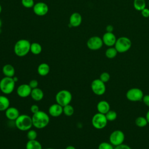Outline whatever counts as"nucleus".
<instances>
[{"label": "nucleus", "mask_w": 149, "mask_h": 149, "mask_svg": "<svg viewBox=\"0 0 149 149\" xmlns=\"http://www.w3.org/2000/svg\"><path fill=\"white\" fill-rule=\"evenodd\" d=\"M31 118L33 126L37 129H43L45 127L49 124L50 120L49 115L40 110L37 113L33 114Z\"/></svg>", "instance_id": "f257e3e1"}, {"label": "nucleus", "mask_w": 149, "mask_h": 149, "mask_svg": "<svg viewBox=\"0 0 149 149\" xmlns=\"http://www.w3.org/2000/svg\"><path fill=\"white\" fill-rule=\"evenodd\" d=\"M30 42L26 39H20L16 41L13 47L15 55L19 57H23L30 52Z\"/></svg>", "instance_id": "f03ea898"}, {"label": "nucleus", "mask_w": 149, "mask_h": 149, "mask_svg": "<svg viewBox=\"0 0 149 149\" xmlns=\"http://www.w3.org/2000/svg\"><path fill=\"white\" fill-rule=\"evenodd\" d=\"M16 128L21 131H28L33 126L32 118L27 114H21L15 120Z\"/></svg>", "instance_id": "7ed1b4c3"}, {"label": "nucleus", "mask_w": 149, "mask_h": 149, "mask_svg": "<svg viewBox=\"0 0 149 149\" xmlns=\"http://www.w3.org/2000/svg\"><path fill=\"white\" fill-rule=\"evenodd\" d=\"M15 84L13 77L5 76L0 80V90L5 95L10 94L14 91Z\"/></svg>", "instance_id": "20e7f679"}, {"label": "nucleus", "mask_w": 149, "mask_h": 149, "mask_svg": "<svg viewBox=\"0 0 149 149\" xmlns=\"http://www.w3.org/2000/svg\"><path fill=\"white\" fill-rule=\"evenodd\" d=\"M132 47V41L127 37H120L117 38L114 47L118 53H124L128 51Z\"/></svg>", "instance_id": "39448f33"}, {"label": "nucleus", "mask_w": 149, "mask_h": 149, "mask_svg": "<svg viewBox=\"0 0 149 149\" xmlns=\"http://www.w3.org/2000/svg\"><path fill=\"white\" fill-rule=\"evenodd\" d=\"M72 100V93L67 90H61L55 95L56 102L62 107L70 104Z\"/></svg>", "instance_id": "423d86ee"}, {"label": "nucleus", "mask_w": 149, "mask_h": 149, "mask_svg": "<svg viewBox=\"0 0 149 149\" xmlns=\"http://www.w3.org/2000/svg\"><path fill=\"white\" fill-rule=\"evenodd\" d=\"M108 120L106 118L105 115L99 112L95 113L92 119L91 123L93 126L96 129H102L106 127Z\"/></svg>", "instance_id": "0eeeda50"}, {"label": "nucleus", "mask_w": 149, "mask_h": 149, "mask_svg": "<svg viewBox=\"0 0 149 149\" xmlns=\"http://www.w3.org/2000/svg\"><path fill=\"white\" fill-rule=\"evenodd\" d=\"M143 96V91L139 88H131L129 89L126 93V98L132 102L142 101Z\"/></svg>", "instance_id": "6e6552de"}, {"label": "nucleus", "mask_w": 149, "mask_h": 149, "mask_svg": "<svg viewBox=\"0 0 149 149\" xmlns=\"http://www.w3.org/2000/svg\"><path fill=\"white\" fill-rule=\"evenodd\" d=\"M125 139L124 133L120 130H115L109 135V143L114 147L120 145L123 143Z\"/></svg>", "instance_id": "1a4fd4ad"}, {"label": "nucleus", "mask_w": 149, "mask_h": 149, "mask_svg": "<svg viewBox=\"0 0 149 149\" xmlns=\"http://www.w3.org/2000/svg\"><path fill=\"white\" fill-rule=\"evenodd\" d=\"M91 89L95 95H102L106 91L105 83L100 79H94L91 83Z\"/></svg>", "instance_id": "9d476101"}, {"label": "nucleus", "mask_w": 149, "mask_h": 149, "mask_svg": "<svg viewBox=\"0 0 149 149\" xmlns=\"http://www.w3.org/2000/svg\"><path fill=\"white\" fill-rule=\"evenodd\" d=\"M88 49L93 51H97L102 48L104 45L102 39L99 36H94L88 38L86 43Z\"/></svg>", "instance_id": "9b49d317"}, {"label": "nucleus", "mask_w": 149, "mask_h": 149, "mask_svg": "<svg viewBox=\"0 0 149 149\" xmlns=\"http://www.w3.org/2000/svg\"><path fill=\"white\" fill-rule=\"evenodd\" d=\"M33 10L35 15L38 16H44L47 14L49 10L48 6L43 2H38L34 4Z\"/></svg>", "instance_id": "f8f14e48"}, {"label": "nucleus", "mask_w": 149, "mask_h": 149, "mask_svg": "<svg viewBox=\"0 0 149 149\" xmlns=\"http://www.w3.org/2000/svg\"><path fill=\"white\" fill-rule=\"evenodd\" d=\"M31 88L29 84H22L19 85L16 89V93L19 97L21 98H26L30 95Z\"/></svg>", "instance_id": "ddd939ff"}, {"label": "nucleus", "mask_w": 149, "mask_h": 149, "mask_svg": "<svg viewBox=\"0 0 149 149\" xmlns=\"http://www.w3.org/2000/svg\"><path fill=\"white\" fill-rule=\"evenodd\" d=\"M102 39L104 44L108 47H114L116 41L117 40L115 35L113 33V32L105 33L102 37Z\"/></svg>", "instance_id": "4468645a"}, {"label": "nucleus", "mask_w": 149, "mask_h": 149, "mask_svg": "<svg viewBox=\"0 0 149 149\" xmlns=\"http://www.w3.org/2000/svg\"><path fill=\"white\" fill-rule=\"evenodd\" d=\"M63 113V107L58 103L51 105L48 108V114L52 117H58Z\"/></svg>", "instance_id": "2eb2a0df"}, {"label": "nucleus", "mask_w": 149, "mask_h": 149, "mask_svg": "<svg viewBox=\"0 0 149 149\" xmlns=\"http://www.w3.org/2000/svg\"><path fill=\"white\" fill-rule=\"evenodd\" d=\"M82 22V16L78 12H74L70 16L69 24L72 27H79Z\"/></svg>", "instance_id": "dca6fc26"}, {"label": "nucleus", "mask_w": 149, "mask_h": 149, "mask_svg": "<svg viewBox=\"0 0 149 149\" xmlns=\"http://www.w3.org/2000/svg\"><path fill=\"white\" fill-rule=\"evenodd\" d=\"M5 116L10 120H15L20 115L18 109L14 107H9L5 111Z\"/></svg>", "instance_id": "f3484780"}, {"label": "nucleus", "mask_w": 149, "mask_h": 149, "mask_svg": "<svg viewBox=\"0 0 149 149\" xmlns=\"http://www.w3.org/2000/svg\"><path fill=\"white\" fill-rule=\"evenodd\" d=\"M110 108L109 102L105 100H101L97 104V109L98 112L102 114H106L111 109Z\"/></svg>", "instance_id": "a211bd4d"}, {"label": "nucleus", "mask_w": 149, "mask_h": 149, "mask_svg": "<svg viewBox=\"0 0 149 149\" xmlns=\"http://www.w3.org/2000/svg\"><path fill=\"white\" fill-rule=\"evenodd\" d=\"M44 95V94L43 91L38 87L32 89L30 94L31 98L35 101H40L42 100Z\"/></svg>", "instance_id": "6ab92c4d"}, {"label": "nucleus", "mask_w": 149, "mask_h": 149, "mask_svg": "<svg viewBox=\"0 0 149 149\" xmlns=\"http://www.w3.org/2000/svg\"><path fill=\"white\" fill-rule=\"evenodd\" d=\"M2 73L5 76L13 77L15 74V69L11 64H6L2 67Z\"/></svg>", "instance_id": "aec40b11"}, {"label": "nucleus", "mask_w": 149, "mask_h": 149, "mask_svg": "<svg viewBox=\"0 0 149 149\" xmlns=\"http://www.w3.org/2000/svg\"><path fill=\"white\" fill-rule=\"evenodd\" d=\"M50 71V67L47 63H41L37 67V73L41 76H47Z\"/></svg>", "instance_id": "412c9836"}, {"label": "nucleus", "mask_w": 149, "mask_h": 149, "mask_svg": "<svg viewBox=\"0 0 149 149\" xmlns=\"http://www.w3.org/2000/svg\"><path fill=\"white\" fill-rule=\"evenodd\" d=\"M10 106L9 99L5 95H0V111H5Z\"/></svg>", "instance_id": "4be33fe9"}, {"label": "nucleus", "mask_w": 149, "mask_h": 149, "mask_svg": "<svg viewBox=\"0 0 149 149\" xmlns=\"http://www.w3.org/2000/svg\"><path fill=\"white\" fill-rule=\"evenodd\" d=\"M26 149H42L41 144L36 139L28 140L26 144Z\"/></svg>", "instance_id": "5701e85b"}, {"label": "nucleus", "mask_w": 149, "mask_h": 149, "mask_svg": "<svg viewBox=\"0 0 149 149\" xmlns=\"http://www.w3.org/2000/svg\"><path fill=\"white\" fill-rule=\"evenodd\" d=\"M30 52L34 55H38L42 52V46L38 42L31 43Z\"/></svg>", "instance_id": "b1692460"}, {"label": "nucleus", "mask_w": 149, "mask_h": 149, "mask_svg": "<svg viewBox=\"0 0 149 149\" xmlns=\"http://www.w3.org/2000/svg\"><path fill=\"white\" fill-rule=\"evenodd\" d=\"M133 7L137 11H141L146 8V0H133Z\"/></svg>", "instance_id": "393cba45"}, {"label": "nucleus", "mask_w": 149, "mask_h": 149, "mask_svg": "<svg viewBox=\"0 0 149 149\" xmlns=\"http://www.w3.org/2000/svg\"><path fill=\"white\" fill-rule=\"evenodd\" d=\"M118 53V51L114 47H110L106 49L105 52V55L107 58L113 59L116 56Z\"/></svg>", "instance_id": "a878e982"}, {"label": "nucleus", "mask_w": 149, "mask_h": 149, "mask_svg": "<svg viewBox=\"0 0 149 149\" xmlns=\"http://www.w3.org/2000/svg\"><path fill=\"white\" fill-rule=\"evenodd\" d=\"M148 123L146 117L139 116L135 119V124L139 127H143L147 126Z\"/></svg>", "instance_id": "bb28decb"}, {"label": "nucleus", "mask_w": 149, "mask_h": 149, "mask_svg": "<svg viewBox=\"0 0 149 149\" xmlns=\"http://www.w3.org/2000/svg\"><path fill=\"white\" fill-rule=\"evenodd\" d=\"M63 113L67 116H72L74 113V108L70 104L63 107Z\"/></svg>", "instance_id": "cd10ccee"}, {"label": "nucleus", "mask_w": 149, "mask_h": 149, "mask_svg": "<svg viewBox=\"0 0 149 149\" xmlns=\"http://www.w3.org/2000/svg\"><path fill=\"white\" fill-rule=\"evenodd\" d=\"M105 115L108 121H113L117 118V113L113 110H109Z\"/></svg>", "instance_id": "c85d7f7f"}, {"label": "nucleus", "mask_w": 149, "mask_h": 149, "mask_svg": "<svg viewBox=\"0 0 149 149\" xmlns=\"http://www.w3.org/2000/svg\"><path fill=\"white\" fill-rule=\"evenodd\" d=\"M27 137L29 140H36L37 137V132L33 129L29 130L27 133Z\"/></svg>", "instance_id": "c756f323"}, {"label": "nucleus", "mask_w": 149, "mask_h": 149, "mask_svg": "<svg viewBox=\"0 0 149 149\" xmlns=\"http://www.w3.org/2000/svg\"><path fill=\"white\" fill-rule=\"evenodd\" d=\"M98 149H114V146L110 143L104 141L98 145Z\"/></svg>", "instance_id": "7c9ffc66"}, {"label": "nucleus", "mask_w": 149, "mask_h": 149, "mask_svg": "<svg viewBox=\"0 0 149 149\" xmlns=\"http://www.w3.org/2000/svg\"><path fill=\"white\" fill-rule=\"evenodd\" d=\"M21 3L26 8H31L35 4L34 0H21Z\"/></svg>", "instance_id": "2f4dec72"}, {"label": "nucleus", "mask_w": 149, "mask_h": 149, "mask_svg": "<svg viewBox=\"0 0 149 149\" xmlns=\"http://www.w3.org/2000/svg\"><path fill=\"white\" fill-rule=\"evenodd\" d=\"M99 79L104 83H107L110 79V74L107 72H104L101 73Z\"/></svg>", "instance_id": "473e14b6"}, {"label": "nucleus", "mask_w": 149, "mask_h": 149, "mask_svg": "<svg viewBox=\"0 0 149 149\" xmlns=\"http://www.w3.org/2000/svg\"><path fill=\"white\" fill-rule=\"evenodd\" d=\"M29 85L30 86V87L31 88V89H33V88H37L38 87V82L37 80L36 79H33V80H31L29 83Z\"/></svg>", "instance_id": "72a5a7b5"}, {"label": "nucleus", "mask_w": 149, "mask_h": 149, "mask_svg": "<svg viewBox=\"0 0 149 149\" xmlns=\"http://www.w3.org/2000/svg\"><path fill=\"white\" fill-rule=\"evenodd\" d=\"M40 111V108L39 107L36 105V104H33L31 107H30V111L31 112L34 114L37 113V112H38Z\"/></svg>", "instance_id": "f704fd0d"}, {"label": "nucleus", "mask_w": 149, "mask_h": 149, "mask_svg": "<svg viewBox=\"0 0 149 149\" xmlns=\"http://www.w3.org/2000/svg\"><path fill=\"white\" fill-rule=\"evenodd\" d=\"M141 13L143 17L145 18H147L149 17V9L145 8L141 11Z\"/></svg>", "instance_id": "c9c22d12"}, {"label": "nucleus", "mask_w": 149, "mask_h": 149, "mask_svg": "<svg viewBox=\"0 0 149 149\" xmlns=\"http://www.w3.org/2000/svg\"><path fill=\"white\" fill-rule=\"evenodd\" d=\"M142 101L147 107H149V94L144 95Z\"/></svg>", "instance_id": "e433bc0d"}, {"label": "nucleus", "mask_w": 149, "mask_h": 149, "mask_svg": "<svg viewBox=\"0 0 149 149\" xmlns=\"http://www.w3.org/2000/svg\"><path fill=\"white\" fill-rule=\"evenodd\" d=\"M114 149H132V148L128 145L123 143L120 145L114 147Z\"/></svg>", "instance_id": "4c0bfd02"}, {"label": "nucleus", "mask_w": 149, "mask_h": 149, "mask_svg": "<svg viewBox=\"0 0 149 149\" xmlns=\"http://www.w3.org/2000/svg\"><path fill=\"white\" fill-rule=\"evenodd\" d=\"M113 26L111 24H108L105 27V30H106V32H109V33H112L113 31Z\"/></svg>", "instance_id": "58836bf2"}, {"label": "nucleus", "mask_w": 149, "mask_h": 149, "mask_svg": "<svg viewBox=\"0 0 149 149\" xmlns=\"http://www.w3.org/2000/svg\"><path fill=\"white\" fill-rule=\"evenodd\" d=\"M146 119H147V121H148V122L149 123V110L147 111V113L146 115Z\"/></svg>", "instance_id": "ea45409f"}, {"label": "nucleus", "mask_w": 149, "mask_h": 149, "mask_svg": "<svg viewBox=\"0 0 149 149\" xmlns=\"http://www.w3.org/2000/svg\"><path fill=\"white\" fill-rule=\"evenodd\" d=\"M65 149H76V148L73 146H68L66 147Z\"/></svg>", "instance_id": "a19ab883"}, {"label": "nucleus", "mask_w": 149, "mask_h": 149, "mask_svg": "<svg viewBox=\"0 0 149 149\" xmlns=\"http://www.w3.org/2000/svg\"><path fill=\"white\" fill-rule=\"evenodd\" d=\"M13 80L15 81V83H16L17 81H18V80H19L18 77H16V76H15L13 77Z\"/></svg>", "instance_id": "79ce46f5"}, {"label": "nucleus", "mask_w": 149, "mask_h": 149, "mask_svg": "<svg viewBox=\"0 0 149 149\" xmlns=\"http://www.w3.org/2000/svg\"><path fill=\"white\" fill-rule=\"evenodd\" d=\"M2 20H1V19H0V29H1V26H2Z\"/></svg>", "instance_id": "37998d69"}, {"label": "nucleus", "mask_w": 149, "mask_h": 149, "mask_svg": "<svg viewBox=\"0 0 149 149\" xmlns=\"http://www.w3.org/2000/svg\"><path fill=\"white\" fill-rule=\"evenodd\" d=\"M2 6H1V5L0 4V14H1V12H2Z\"/></svg>", "instance_id": "c03bdc74"}, {"label": "nucleus", "mask_w": 149, "mask_h": 149, "mask_svg": "<svg viewBox=\"0 0 149 149\" xmlns=\"http://www.w3.org/2000/svg\"><path fill=\"white\" fill-rule=\"evenodd\" d=\"M45 149H54V148H47Z\"/></svg>", "instance_id": "a18cd8bd"}, {"label": "nucleus", "mask_w": 149, "mask_h": 149, "mask_svg": "<svg viewBox=\"0 0 149 149\" xmlns=\"http://www.w3.org/2000/svg\"><path fill=\"white\" fill-rule=\"evenodd\" d=\"M148 6H149V0H148Z\"/></svg>", "instance_id": "49530a36"}]
</instances>
